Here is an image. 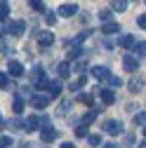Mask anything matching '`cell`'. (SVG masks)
<instances>
[{
  "instance_id": "obj_10",
  "label": "cell",
  "mask_w": 146,
  "mask_h": 148,
  "mask_svg": "<svg viewBox=\"0 0 146 148\" xmlns=\"http://www.w3.org/2000/svg\"><path fill=\"white\" fill-rule=\"evenodd\" d=\"M78 10H80L78 5H73V3L68 5V3H66V5L59 7V16H73V14H78Z\"/></svg>"
},
{
  "instance_id": "obj_24",
  "label": "cell",
  "mask_w": 146,
  "mask_h": 148,
  "mask_svg": "<svg viewBox=\"0 0 146 148\" xmlns=\"http://www.w3.org/2000/svg\"><path fill=\"white\" fill-rule=\"evenodd\" d=\"M87 143H90V146H101V136H99V134H90V136H87Z\"/></svg>"
},
{
  "instance_id": "obj_42",
  "label": "cell",
  "mask_w": 146,
  "mask_h": 148,
  "mask_svg": "<svg viewBox=\"0 0 146 148\" xmlns=\"http://www.w3.org/2000/svg\"><path fill=\"white\" fill-rule=\"evenodd\" d=\"M144 136H146V127H144Z\"/></svg>"
},
{
  "instance_id": "obj_4",
  "label": "cell",
  "mask_w": 146,
  "mask_h": 148,
  "mask_svg": "<svg viewBox=\"0 0 146 148\" xmlns=\"http://www.w3.org/2000/svg\"><path fill=\"white\" fill-rule=\"evenodd\" d=\"M7 33L14 35V38H19V35L26 33V24H24V21H10V24H7Z\"/></svg>"
},
{
  "instance_id": "obj_3",
  "label": "cell",
  "mask_w": 146,
  "mask_h": 148,
  "mask_svg": "<svg viewBox=\"0 0 146 148\" xmlns=\"http://www.w3.org/2000/svg\"><path fill=\"white\" fill-rule=\"evenodd\" d=\"M123 68L130 71V73H137V68H139V59L134 57V54H125V57H123Z\"/></svg>"
},
{
  "instance_id": "obj_13",
  "label": "cell",
  "mask_w": 146,
  "mask_h": 148,
  "mask_svg": "<svg viewBox=\"0 0 146 148\" xmlns=\"http://www.w3.org/2000/svg\"><path fill=\"white\" fill-rule=\"evenodd\" d=\"M59 134H57V129L54 127H43V141L47 143V141H52V139H57Z\"/></svg>"
},
{
  "instance_id": "obj_2",
  "label": "cell",
  "mask_w": 146,
  "mask_h": 148,
  "mask_svg": "<svg viewBox=\"0 0 146 148\" xmlns=\"http://www.w3.org/2000/svg\"><path fill=\"white\" fill-rule=\"evenodd\" d=\"M104 132L111 134V136H118V134H123V125L118 120H106L104 122Z\"/></svg>"
},
{
  "instance_id": "obj_20",
  "label": "cell",
  "mask_w": 146,
  "mask_h": 148,
  "mask_svg": "<svg viewBox=\"0 0 146 148\" xmlns=\"http://www.w3.org/2000/svg\"><path fill=\"white\" fill-rule=\"evenodd\" d=\"M28 5H31L35 12H45V5H43V0H28Z\"/></svg>"
},
{
  "instance_id": "obj_1",
  "label": "cell",
  "mask_w": 146,
  "mask_h": 148,
  "mask_svg": "<svg viewBox=\"0 0 146 148\" xmlns=\"http://www.w3.org/2000/svg\"><path fill=\"white\" fill-rule=\"evenodd\" d=\"M90 75L97 78V80H106V82H108V78H111V71H108L106 66H92V68H90Z\"/></svg>"
},
{
  "instance_id": "obj_6",
  "label": "cell",
  "mask_w": 146,
  "mask_h": 148,
  "mask_svg": "<svg viewBox=\"0 0 146 148\" xmlns=\"http://www.w3.org/2000/svg\"><path fill=\"white\" fill-rule=\"evenodd\" d=\"M47 103H50V97H43V94H33V97H31V106L38 108V110L47 108Z\"/></svg>"
},
{
  "instance_id": "obj_35",
  "label": "cell",
  "mask_w": 146,
  "mask_h": 148,
  "mask_svg": "<svg viewBox=\"0 0 146 148\" xmlns=\"http://www.w3.org/2000/svg\"><path fill=\"white\" fill-rule=\"evenodd\" d=\"M137 24H139L141 28H146V14H139V16H137Z\"/></svg>"
},
{
  "instance_id": "obj_38",
  "label": "cell",
  "mask_w": 146,
  "mask_h": 148,
  "mask_svg": "<svg viewBox=\"0 0 146 148\" xmlns=\"http://www.w3.org/2000/svg\"><path fill=\"white\" fill-rule=\"evenodd\" d=\"M61 148H76L73 143H61Z\"/></svg>"
},
{
  "instance_id": "obj_16",
  "label": "cell",
  "mask_w": 146,
  "mask_h": 148,
  "mask_svg": "<svg viewBox=\"0 0 146 148\" xmlns=\"http://www.w3.org/2000/svg\"><path fill=\"white\" fill-rule=\"evenodd\" d=\"M118 45H120V47H125V49H132V47H134V38H132V35H120Z\"/></svg>"
},
{
  "instance_id": "obj_17",
  "label": "cell",
  "mask_w": 146,
  "mask_h": 148,
  "mask_svg": "<svg viewBox=\"0 0 146 148\" xmlns=\"http://www.w3.org/2000/svg\"><path fill=\"white\" fill-rule=\"evenodd\" d=\"M132 54H134L137 59L146 57V40H144V42H134V52H132Z\"/></svg>"
},
{
  "instance_id": "obj_41",
  "label": "cell",
  "mask_w": 146,
  "mask_h": 148,
  "mask_svg": "<svg viewBox=\"0 0 146 148\" xmlns=\"http://www.w3.org/2000/svg\"><path fill=\"white\" fill-rule=\"evenodd\" d=\"M141 148H146V141H144V143H141Z\"/></svg>"
},
{
  "instance_id": "obj_21",
  "label": "cell",
  "mask_w": 146,
  "mask_h": 148,
  "mask_svg": "<svg viewBox=\"0 0 146 148\" xmlns=\"http://www.w3.org/2000/svg\"><path fill=\"white\" fill-rule=\"evenodd\" d=\"M134 125L146 127V110H141V113H137V115H134Z\"/></svg>"
},
{
  "instance_id": "obj_8",
  "label": "cell",
  "mask_w": 146,
  "mask_h": 148,
  "mask_svg": "<svg viewBox=\"0 0 146 148\" xmlns=\"http://www.w3.org/2000/svg\"><path fill=\"white\" fill-rule=\"evenodd\" d=\"M40 127H43L40 120H38V118H33V115L24 120V132H35V129H40Z\"/></svg>"
},
{
  "instance_id": "obj_9",
  "label": "cell",
  "mask_w": 146,
  "mask_h": 148,
  "mask_svg": "<svg viewBox=\"0 0 146 148\" xmlns=\"http://www.w3.org/2000/svg\"><path fill=\"white\" fill-rule=\"evenodd\" d=\"M7 73L14 75V78H19V75H24V66H21L19 61H10V64H7Z\"/></svg>"
},
{
  "instance_id": "obj_11",
  "label": "cell",
  "mask_w": 146,
  "mask_h": 148,
  "mask_svg": "<svg viewBox=\"0 0 146 148\" xmlns=\"http://www.w3.org/2000/svg\"><path fill=\"white\" fill-rule=\"evenodd\" d=\"M130 0H111V12H127Z\"/></svg>"
},
{
  "instance_id": "obj_5",
  "label": "cell",
  "mask_w": 146,
  "mask_h": 148,
  "mask_svg": "<svg viewBox=\"0 0 146 148\" xmlns=\"http://www.w3.org/2000/svg\"><path fill=\"white\" fill-rule=\"evenodd\" d=\"M127 89L132 92V94H139V92L144 89V75H139V73H134V78L127 82Z\"/></svg>"
},
{
  "instance_id": "obj_30",
  "label": "cell",
  "mask_w": 146,
  "mask_h": 148,
  "mask_svg": "<svg viewBox=\"0 0 146 148\" xmlns=\"http://www.w3.org/2000/svg\"><path fill=\"white\" fill-rule=\"evenodd\" d=\"M7 85H10V78L5 75V73H0V89H5Z\"/></svg>"
},
{
  "instance_id": "obj_7",
  "label": "cell",
  "mask_w": 146,
  "mask_h": 148,
  "mask_svg": "<svg viewBox=\"0 0 146 148\" xmlns=\"http://www.w3.org/2000/svg\"><path fill=\"white\" fill-rule=\"evenodd\" d=\"M35 38H38V45H40V47H50V45L54 42V35H52L50 31H43V33H35Z\"/></svg>"
},
{
  "instance_id": "obj_40",
  "label": "cell",
  "mask_w": 146,
  "mask_h": 148,
  "mask_svg": "<svg viewBox=\"0 0 146 148\" xmlns=\"http://www.w3.org/2000/svg\"><path fill=\"white\" fill-rule=\"evenodd\" d=\"M3 125H5V122H3V115H0V129H3Z\"/></svg>"
},
{
  "instance_id": "obj_26",
  "label": "cell",
  "mask_w": 146,
  "mask_h": 148,
  "mask_svg": "<svg viewBox=\"0 0 146 148\" xmlns=\"http://www.w3.org/2000/svg\"><path fill=\"white\" fill-rule=\"evenodd\" d=\"M111 14H113L111 10H101V12H99V19L106 24V21H111Z\"/></svg>"
},
{
  "instance_id": "obj_36",
  "label": "cell",
  "mask_w": 146,
  "mask_h": 148,
  "mask_svg": "<svg viewBox=\"0 0 146 148\" xmlns=\"http://www.w3.org/2000/svg\"><path fill=\"white\" fill-rule=\"evenodd\" d=\"M132 143H134V136L127 134V136H125V146H132Z\"/></svg>"
},
{
  "instance_id": "obj_31",
  "label": "cell",
  "mask_w": 146,
  "mask_h": 148,
  "mask_svg": "<svg viewBox=\"0 0 146 148\" xmlns=\"http://www.w3.org/2000/svg\"><path fill=\"white\" fill-rule=\"evenodd\" d=\"M68 106H71V101H64V103L59 106V110H57V115H64L66 110H68Z\"/></svg>"
},
{
  "instance_id": "obj_43",
  "label": "cell",
  "mask_w": 146,
  "mask_h": 148,
  "mask_svg": "<svg viewBox=\"0 0 146 148\" xmlns=\"http://www.w3.org/2000/svg\"><path fill=\"white\" fill-rule=\"evenodd\" d=\"M0 49H3V42H0Z\"/></svg>"
},
{
  "instance_id": "obj_34",
  "label": "cell",
  "mask_w": 146,
  "mask_h": 148,
  "mask_svg": "<svg viewBox=\"0 0 146 148\" xmlns=\"http://www.w3.org/2000/svg\"><path fill=\"white\" fill-rule=\"evenodd\" d=\"M45 21H47V24L52 26L54 21H57V14H54V12H47V16H45Z\"/></svg>"
},
{
  "instance_id": "obj_28",
  "label": "cell",
  "mask_w": 146,
  "mask_h": 148,
  "mask_svg": "<svg viewBox=\"0 0 146 148\" xmlns=\"http://www.w3.org/2000/svg\"><path fill=\"white\" fill-rule=\"evenodd\" d=\"M76 134H78V136H87V125H83V122H80V125L76 127Z\"/></svg>"
},
{
  "instance_id": "obj_22",
  "label": "cell",
  "mask_w": 146,
  "mask_h": 148,
  "mask_svg": "<svg viewBox=\"0 0 146 148\" xmlns=\"http://www.w3.org/2000/svg\"><path fill=\"white\" fill-rule=\"evenodd\" d=\"M94 118H97V110H90V113H87V115H85V118H83V120H80V122H83V125H87V127H90V125H92V120H94Z\"/></svg>"
},
{
  "instance_id": "obj_39",
  "label": "cell",
  "mask_w": 146,
  "mask_h": 148,
  "mask_svg": "<svg viewBox=\"0 0 146 148\" xmlns=\"http://www.w3.org/2000/svg\"><path fill=\"white\" fill-rule=\"evenodd\" d=\"M104 148H116V143H104Z\"/></svg>"
},
{
  "instance_id": "obj_19",
  "label": "cell",
  "mask_w": 146,
  "mask_h": 148,
  "mask_svg": "<svg viewBox=\"0 0 146 148\" xmlns=\"http://www.w3.org/2000/svg\"><path fill=\"white\" fill-rule=\"evenodd\" d=\"M59 78H71V64L68 61L59 64Z\"/></svg>"
},
{
  "instance_id": "obj_32",
  "label": "cell",
  "mask_w": 146,
  "mask_h": 148,
  "mask_svg": "<svg viewBox=\"0 0 146 148\" xmlns=\"http://www.w3.org/2000/svg\"><path fill=\"white\" fill-rule=\"evenodd\" d=\"M73 71H78V73H85V61H76V64H73Z\"/></svg>"
},
{
  "instance_id": "obj_29",
  "label": "cell",
  "mask_w": 146,
  "mask_h": 148,
  "mask_svg": "<svg viewBox=\"0 0 146 148\" xmlns=\"http://www.w3.org/2000/svg\"><path fill=\"white\" fill-rule=\"evenodd\" d=\"M12 146V139L10 136H0V148H10Z\"/></svg>"
},
{
  "instance_id": "obj_15",
  "label": "cell",
  "mask_w": 146,
  "mask_h": 148,
  "mask_svg": "<svg viewBox=\"0 0 146 148\" xmlns=\"http://www.w3.org/2000/svg\"><path fill=\"white\" fill-rule=\"evenodd\" d=\"M24 106H26V103H24V99H21L19 94H17V97L12 99V110H14V113H17V115H19V113H21V110H24Z\"/></svg>"
},
{
  "instance_id": "obj_25",
  "label": "cell",
  "mask_w": 146,
  "mask_h": 148,
  "mask_svg": "<svg viewBox=\"0 0 146 148\" xmlns=\"http://www.w3.org/2000/svg\"><path fill=\"white\" fill-rule=\"evenodd\" d=\"M85 80H87V75H80V78H78L76 82H73V85H71V89H73V92H78V89H80V87L85 85Z\"/></svg>"
},
{
  "instance_id": "obj_37",
  "label": "cell",
  "mask_w": 146,
  "mask_h": 148,
  "mask_svg": "<svg viewBox=\"0 0 146 148\" xmlns=\"http://www.w3.org/2000/svg\"><path fill=\"white\" fill-rule=\"evenodd\" d=\"M101 45H104V47H106V49H113V42H111V40H104V42H101Z\"/></svg>"
},
{
  "instance_id": "obj_12",
  "label": "cell",
  "mask_w": 146,
  "mask_h": 148,
  "mask_svg": "<svg viewBox=\"0 0 146 148\" xmlns=\"http://www.w3.org/2000/svg\"><path fill=\"white\" fill-rule=\"evenodd\" d=\"M47 92H50V97H52V99H54V97H59V94H61V85H59L57 80H50Z\"/></svg>"
},
{
  "instance_id": "obj_18",
  "label": "cell",
  "mask_w": 146,
  "mask_h": 148,
  "mask_svg": "<svg viewBox=\"0 0 146 148\" xmlns=\"http://www.w3.org/2000/svg\"><path fill=\"white\" fill-rule=\"evenodd\" d=\"M101 31H104L106 35H108V33H118V31H120V26H118L116 21H106V24L101 26Z\"/></svg>"
},
{
  "instance_id": "obj_14",
  "label": "cell",
  "mask_w": 146,
  "mask_h": 148,
  "mask_svg": "<svg viewBox=\"0 0 146 148\" xmlns=\"http://www.w3.org/2000/svg\"><path fill=\"white\" fill-rule=\"evenodd\" d=\"M101 101L111 106V103L116 101V92H113V89H101Z\"/></svg>"
},
{
  "instance_id": "obj_27",
  "label": "cell",
  "mask_w": 146,
  "mask_h": 148,
  "mask_svg": "<svg viewBox=\"0 0 146 148\" xmlns=\"http://www.w3.org/2000/svg\"><path fill=\"white\" fill-rule=\"evenodd\" d=\"M78 101H83V103H87V106H92V94H78Z\"/></svg>"
},
{
  "instance_id": "obj_33",
  "label": "cell",
  "mask_w": 146,
  "mask_h": 148,
  "mask_svg": "<svg viewBox=\"0 0 146 148\" xmlns=\"http://www.w3.org/2000/svg\"><path fill=\"white\" fill-rule=\"evenodd\" d=\"M108 82H111V87H120V85H123V80H120V78H116V75L108 78Z\"/></svg>"
},
{
  "instance_id": "obj_23",
  "label": "cell",
  "mask_w": 146,
  "mask_h": 148,
  "mask_svg": "<svg viewBox=\"0 0 146 148\" xmlns=\"http://www.w3.org/2000/svg\"><path fill=\"white\" fill-rule=\"evenodd\" d=\"M7 14H10V7L5 0H0V19H7Z\"/></svg>"
}]
</instances>
